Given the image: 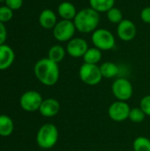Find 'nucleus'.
<instances>
[{
    "instance_id": "obj_1",
    "label": "nucleus",
    "mask_w": 150,
    "mask_h": 151,
    "mask_svg": "<svg viewBox=\"0 0 150 151\" xmlns=\"http://www.w3.org/2000/svg\"><path fill=\"white\" fill-rule=\"evenodd\" d=\"M34 73L36 79L45 86H54L59 80L58 64L51 61L48 58L38 60L34 67Z\"/></svg>"
},
{
    "instance_id": "obj_2",
    "label": "nucleus",
    "mask_w": 150,
    "mask_h": 151,
    "mask_svg": "<svg viewBox=\"0 0 150 151\" xmlns=\"http://www.w3.org/2000/svg\"><path fill=\"white\" fill-rule=\"evenodd\" d=\"M100 19L101 17L99 12L91 7H87L79 11L72 21L77 31L83 34H88L93 33L97 29Z\"/></svg>"
},
{
    "instance_id": "obj_3",
    "label": "nucleus",
    "mask_w": 150,
    "mask_h": 151,
    "mask_svg": "<svg viewBox=\"0 0 150 151\" xmlns=\"http://www.w3.org/2000/svg\"><path fill=\"white\" fill-rule=\"evenodd\" d=\"M58 141V130L53 124L42 125L36 134L37 145L42 150L53 148Z\"/></svg>"
},
{
    "instance_id": "obj_4",
    "label": "nucleus",
    "mask_w": 150,
    "mask_h": 151,
    "mask_svg": "<svg viewBox=\"0 0 150 151\" xmlns=\"http://www.w3.org/2000/svg\"><path fill=\"white\" fill-rule=\"evenodd\" d=\"M94 47L99 49L102 51L111 50L115 47L116 39L114 35L108 29L97 28L92 33L91 36Z\"/></svg>"
},
{
    "instance_id": "obj_5",
    "label": "nucleus",
    "mask_w": 150,
    "mask_h": 151,
    "mask_svg": "<svg viewBox=\"0 0 150 151\" xmlns=\"http://www.w3.org/2000/svg\"><path fill=\"white\" fill-rule=\"evenodd\" d=\"M79 76L82 82L89 86H95L103 80V75L98 65H91L84 63L80 70Z\"/></svg>"
},
{
    "instance_id": "obj_6",
    "label": "nucleus",
    "mask_w": 150,
    "mask_h": 151,
    "mask_svg": "<svg viewBox=\"0 0 150 151\" xmlns=\"http://www.w3.org/2000/svg\"><path fill=\"white\" fill-rule=\"evenodd\" d=\"M53 36L58 42H69L73 38L76 32V27L72 20L61 19L57 21L54 27Z\"/></svg>"
},
{
    "instance_id": "obj_7",
    "label": "nucleus",
    "mask_w": 150,
    "mask_h": 151,
    "mask_svg": "<svg viewBox=\"0 0 150 151\" xmlns=\"http://www.w3.org/2000/svg\"><path fill=\"white\" fill-rule=\"evenodd\" d=\"M111 91L113 96L118 101L126 102L133 94V88L130 81L126 78H118L115 80L111 86Z\"/></svg>"
},
{
    "instance_id": "obj_8",
    "label": "nucleus",
    "mask_w": 150,
    "mask_h": 151,
    "mask_svg": "<svg viewBox=\"0 0 150 151\" xmlns=\"http://www.w3.org/2000/svg\"><path fill=\"white\" fill-rule=\"evenodd\" d=\"M42 101L43 99L39 92L34 90H29L21 95L19 99V104L24 111L27 112H34L39 111Z\"/></svg>"
},
{
    "instance_id": "obj_9",
    "label": "nucleus",
    "mask_w": 150,
    "mask_h": 151,
    "mask_svg": "<svg viewBox=\"0 0 150 151\" xmlns=\"http://www.w3.org/2000/svg\"><path fill=\"white\" fill-rule=\"evenodd\" d=\"M131 108L126 102L116 101L108 109V115L115 122H122L129 118Z\"/></svg>"
},
{
    "instance_id": "obj_10",
    "label": "nucleus",
    "mask_w": 150,
    "mask_h": 151,
    "mask_svg": "<svg viewBox=\"0 0 150 151\" xmlns=\"http://www.w3.org/2000/svg\"><path fill=\"white\" fill-rule=\"evenodd\" d=\"M88 42L81 37H73L69 42H67L66 45V53L72 58H83L87 50H88Z\"/></svg>"
},
{
    "instance_id": "obj_11",
    "label": "nucleus",
    "mask_w": 150,
    "mask_h": 151,
    "mask_svg": "<svg viewBox=\"0 0 150 151\" xmlns=\"http://www.w3.org/2000/svg\"><path fill=\"white\" fill-rule=\"evenodd\" d=\"M137 34L136 25L131 20L124 19L117 27V35L118 38L124 42H130L133 40Z\"/></svg>"
},
{
    "instance_id": "obj_12",
    "label": "nucleus",
    "mask_w": 150,
    "mask_h": 151,
    "mask_svg": "<svg viewBox=\"0 0 150 151\" xmlns=\"http://www.w3.org/2000/svg\"><path fill=\"white\" fill-rule=\"evenodd\" d=\"M60 111V104L57 99L47 98L44 99L39 108V111L42 116L45 118L55 117Z\"/></svg>"
},
{
    "instance_id": "obj_13",
    "label": "nucleus",
    "mask_w": 150,
    "mask_h": 151,
    "mask_svg": "<svg viewBox=\"0 0 150 151\" xmlns=\"http://www.w3.org/2000/svg\"><path fill=\"white\" fill-rule=\"evenodd\" d=\"M15 59L13 50L6 44L0 45V71L8 69Z\"/></svg>"
},
{
    "instance_id": "obj_14",
    "label": "nucleus",
    "mask_w": 150,
    "mask_h": 151,
    "mask_svg": "<svg viewBox=\"0 0 150 151\" xmlns=\"http://www.w3.org/2000/svg\"><path fill=\"white\" fill-rule=\"evenodd\" d=\"M39 23L44 29H53L57 23V14L50 9H45L39 15Z\"/></svg>"
},
{
    "instance_id": "obj_15",
    "label": "nucleus",
    "mask_w": 150,
    "mask_h": 151,
    "mask_svg": "<svg viewBox=\"0 0 150 151\" xmlns=\"http://www.w3.org/2000/svg\"><path fill=\"white\" fill-rule=\"evenodd\" d=\"M77 12L75 5L71 2L65 1L60 3L57 6V13L62 19L73 20Z\"/></svg>"
},
{
    "instance_id": "obj_16",
    "label": "nucleus",
    "mask_w": 150,
    "mask_h": 151,
    "mask_svg": "<svg viewBox=\"0 0 150 151\" xmlns=\"http://www.w3.org/2000/svg\"><path fill=\"white\" fill-rule=\"evenodd\" d=\"M100 70L103 75V78L106 79H111L116 77L119 73V67L117 64L107 61L103 63L100 65Z\"/></svg>"
},
{
    "instance_id": "obj_17",
    "label": "nucleus",
    "mask_w": 150,
    "mask_h": 151,
    "mask_svg": "<svg viewBox=\"0 0 150 151\" xmlns=\"http://www.w3.org/2000/svg\"><path fill=\"white\" fill-rule=\"evenodd\" d=\"M14 129L12 119L7 115H0V136L7 137L11 135Z\"/></svg>"
},
{
    "instance_id": "obj_18",
    "label": "nucleus",
    "mask_w": 150,
    "mask_h": 151,
    "mask_svg": "<svg viewBox=\"0 0 150 151\" xmlns=\"http://www.w3.org/2000/svg\"><path fill=\"white\" fill-rule=\"evenodd\" d=\"M65 54H66V50L63 46L59 44H56L50 48L48 51V58L58 64L61 61H63V59L65 57Z\"/></svg>"
},
{
    "instance_id": "obj_19",
    "label": "nucleus",
    "mask_w": 150,
    "mask_h": 151,
    "mask_svg": "<svg viewBox=\"0 0 150 151\" xmlns=\"http://www.w3.org/2000/svg\"><path fill=\"white\" fill-rule=\"evenodd\" d=\"M115 0H89V7L97 12H107L114 7Z\"/></svg>"
},
{
    "instance_id": "obj_20",
    "label": "nucleus",
    "mask_w": 150,
    "mask_h": 151,
    "mask_svg": "<svg viewBox=\"0 0 150 151\" xmlns=\"http://www.w3.org/2000/svg\"><path fill=\"white\" fill-rule=\"evenodd\" d=\"M102 57H103L102 50H100L95 47H92V48H88V50L83 56V60L84 63L87 64L97 65L101 61Z\"/></svg>"
},
{
    "instance_id": "obj_21",
    "label": "nucleus",
    "mask_w": 150,
    "mask_h": 151,
    "mask_svg": "<svg viewBox=\"0 0 150 151\" xmlns=\"http://www.w3.org/2000/svg\"><path fill=\"white\" fill-rule=\"evenodd\" d=\"M133 151H150V139L145 136L137 137L133 143Z\"/></svg>"
},
{
    "instance_id": "obj_22",
    "label": "nucleus",
    "mask_w": 150,
    "mask_h": 151,
    "mask_svg": "<svg viewBox=\"0 0 150 151\" xmlns=\"http://www.w3.org/2000/svg\"><path fill=\"white\" fill-rule=\"evenodd\" d=\"M107 18L109 21L113 24H119L124 19L122 11L115 6L107 12Z\"/></svg>"
},
{
    "instance_id": "obj_23",
    "label": "nucleus",
    "mask_w": 150,
    "mask_h": 151,
    "mask_svg": "<svg viewBox=\"0 0 150 151\" xmlns=\"http://www.w3.org/2000/svg\"><path fill=\"white\" fill-rule=\"evenodd\" d=\"M146 118V114L140 107L132 108L129 113V119L133 123H141Z\"/></svg>"
},
{
    "instance_id": "obj_24",
    "label": "nucleus",
    "mask_w": 150,
    "mask_h": 151,
    "mask_svg": "<svg viewBox=\"0 0 150 151\" xmlns=\"http://www.w3.org/2000/svg\"><path fill=\"white\" fill-rule=\"evenodd\" d=\"M13 17V11L8 6H0V22L6 23L10 21Z\"/></svg>"
},
{
    "instance_id": "obj_25",
    "label": "nucleus",
    "mask_w": 150,
    "mask_h": 151,
    "mask_svg": "<svg viewBox=\"0 0 150 151\" xmlns=\"http://www.w3.org/2000/svg\"><path fill=\"white\" fill-rule=\"evenodd\" d=\"M140 108L143 111L146 116L150 117V95L145 96L140 102Z\"/></svg>"
},
{
    "instance_id": "obj_26",
    "label": "nucleus",
    "mask_w": 150,
    "mask_h": 151,
    "mask_svg": "<svg viewBox=\"0 0 150 151\" xmlns=\"http://www.w3.org/2000/svg\"><path fill=\"white\" fill-rule=\"evenodd\" d=\"M5 5L12 11L19 10L23 5V0H5Z\"/></svg>"
},
{
    "instance_id": "obj_27",
    "label": "nucleus",
    "mask_w": 150,
    "mask_h": 151,
    "mask_svg": "<svg viewBox=\"0 0 150 151\" xmlns=\"http://www.w3.org/2000/svg\"><path fill=\"white\" fill-rule=\"evenodd\" d=\"M141 19L146 23V24H150V6L144 7L140 14Z\"/></svg>"
},
{
    "instance_id": "obj_28",
    "label": "nucleus",
    "mask_w": 150,
    "mask_h": 151,
    "mask_svg": "<svg viewBox=\"0 0 150 151\" xmlns=\"http://www.w3.org/2000/svg\"><path fill=\"white\" fill-rule=\"evenodd\" d=\"M7 38V30L4 23L0 22V45L4 44Z\"/></svg>"
},
{
    "instance_id": "obj_29",
    "label": "nucleus",
    "mask_w": 150,
    "mask_h": 151,
    "mask_svg": "<svg viewBox=\"0 0 150 151\" xmlns=\"http://www.w3.org/2000/svg\"><path fill=\"white\" fill-rule=\"evenodd\" d=\"M5 0H0V2H4Z\"/></svg>"
},
{
    "instance_id": "obj_30",
    "label": "nucleus",
    "mask_w": 150,
    "mask_h": 151,
    "mask_svg": "<svg viewBox=\"0 0 150 151\" xmlns=\"http://www.w3.org/2000/svg\"><path fill=\"white\" fill-rule=\"evenodd\" d=\"M115 1H117V0H115Z\"/></svg>"
}]
</instances>
